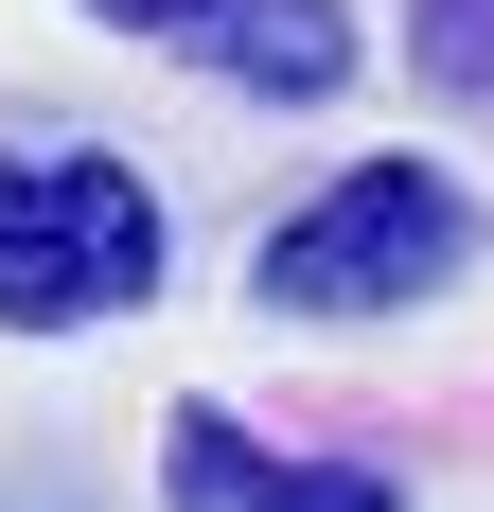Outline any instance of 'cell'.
<instances>
[{"label": "cell", "mask_w": 494, "mask_h": 512, "mask_svg": "<svg viewBox=\"0 0 494 512\" xmlns=\"http://www.w3.org/2000/svg\"><path fill=\"white\" fill-rule=\"evenodd\" d=\"M247 512H406V495H389V477H353V460H265Z\"/></svg>", "instance_id": "5"}, {"label": "cell", "mask_w": 494, "mask_h": 512, "mask_svg": "<svg viewBox=\"0 0 494 512\" xmlns=\"http://www.w3.org/2000/svg\"><path fill=\"white\" fill-rule=\"evenodd\" d=\"M459 248H477V195H459L442 159H353L336 195H300L283 230H265V318H406L442 301Z\"/></svg>", "instance_id": "2"}, {"label": "cell", "mask_w": 494, "mask_h": 512, "mask_svg": "<svg viewBox=\"0 0 494 512\" xmlns=\"http://www.w3.org/2000/svg\"><path fill=\"white\" fill-rule=\"evenodd\" d=\"M406 53H424V89H442V106H494V0H424Z\"/></svg>", "instance_id": "4"}, {"label": "cell", "mask_w": 494, "mask_h": 512, "mask_svg": "<svg viewBox=\"0 0 494 512\" xmlns=\"http://www.w3.org/2000/svg\"><path fill=\"white\" fill-rule=\"evenodd\" d=\"M177 53H195L212 89H247V106H336L353 89V18L336 0H212Z\"/></svg>", "instance_id": "3"}, {"label": "cell", "mask_w": 494, "mask_h": 512, "mask_svg": "<svg viewBox=\"0 0 494 512\" xmlns=\"http://www.w3.org/2000/svg\"><path fill=\"white\" fill-rule=\"evenodd\" d=\"M159 195L106 142H0V318L18 336H89V318L159 301Z\"/></svg>", "instance_id": "1"}, {"label": "cell", "mask_w": 494, "mask_h": 512, "mask_svg": "<svg viewBox=\"0 0 494 512\" xmlns=\"http://www.w3.org/2000/svg\"><path fill=\"white\" fill-rule=\"evenodd\" d=\"M89 18H106V36H195L212 0H89Z\"/></svg>", "instance_id": "6"}]
</instances>
